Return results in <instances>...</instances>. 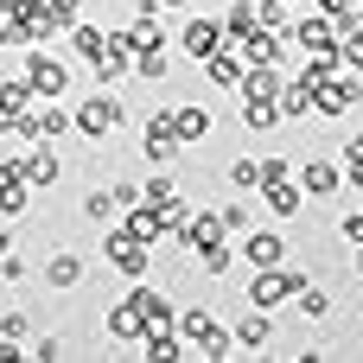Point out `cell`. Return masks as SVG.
Here are the masks:
<instances>
[{"instance_id":"3957f363","label":"cell","mask_w":363,"mask_h":363,"mask_svg":"<svg viewBox=\"0 0 363 363\" xmlns=\"http://www.w3.org/2000/svg\"><path fill=\"white\" fill-rule=\"evenodd\" d=\"M108 268H115V274H128V281H147L153 249H147L134 230H121V236H108Z\"/></svg>"},{"instance_id":"74e56055","label":"cell","mask_w":363,"mask_h":363,"mask_svg":"<svg viewBox=\"0 0 363 363\" xmlns=\"http://www.w3.org/2000/svg\"><path fill=\"white\" fill-rule=\"evenodd\" d=\"M345 185H351V191H363V160H357V166H345Z\"/></svg>"},{"instance_id":"b9f144b4","label":"cell","mask_w":363,"mask_h":363,"mask_svg":"<svg viewBox=\"0 0 363 363\" xmlns=\"http://www.w3.org/2000/svg\"><path fill=\"white\" fill-rule=\"evenodd\" d=\"M153 6H185V0H153Z\"/></svg>"},{"instance_id":"ba28073f","label":"cell","mask_w":363,"mask_h":363,"mask_svg":"<svg viewBox=\"0 0 363 363\" xmlns=\"http://www.w3.org/2000/svg\"><path fill=\"white\" fill-rule=\"evenodd\" d=\"M249 268H281L287 262V236L281 230H255V236H242V249H236Z\"/></svg>"},{"instance_id":"52a82bcc","label":"cell","mask_w":363,"mask_h":363,"mask_svg":"<svg viewBox=\"0 0 363 363\" xmlns=\"http://www.w3.org/2000/svg\"><path fill=\"white\" fill-rule=\"evenodd\" d=\"M140 153H147L153 166H172V153H179V128H172V115H153V121L140 128Z\"/></svg>"},{"instance_id":"f546056e","label":"cell","mask_w":363,"mask_h":363,"mask_svg":"<svg viewBox=\"0 0 363 363\" xmlns=\"http://www.w3.org/2000/svg\"><path fill=\"white\" fill-rule=\"evenodd\" d=\"M198 262H204V274H223V268H230V249L211 242V249H198Z\"/></svg>"},{"instance_id":"60d3db41","label":"cell","mask_w":363,"mask_h":363,"mask_svg":"<svg viewBox=\"0 0 363 363\" xmlns=\"http://www.w3.org/2000/svg\"><path fill=\"white\" fill-rule=\"evenodd\" d=\"M357 281H363V242H357Z\"/></svg>"},{"instance_id":"4dcf8cb0","label":"cell","mask_w":363,"mask_h":363,"mask_svg":"<svg viewBox=\"0 0 363 363\" xmlns=\"http://www.w3.org/2000/svg\"><path fill=\"white\" fill-rule=\"evenodd\" d=\"M230 185H236V191H255V160H236V166H230Z\"/></svg>"},{"instance_id":"e575fe53","label":"cell","mask_w":363,"mask_h":363,"mask_svg":"<svg viewBox=\"0 0 363 363\" xmlns=\"http://www.w3.org/2000/svg\"><path fill=\"white\" fill-rule=\"evenodd\" d=\"M338 230H345V242H363V211H345V223H338Z\"/></svg>"},{"instance_id":"7402d4cb","label":"cell","mask_w":363,"mask_h":363,"mask_svg":"<svg viewBox=\"0 0 363 363\" xmlns=\"http://www.w3.org/2000/svg\"><path fill=\"white\" fill-rule=\"evenodd\" d=\"M77 57L102 70V64H108V32H102V26H77Z\"/></svg>"},{"instance_id":"836d02e7","label":"cell","mask_w":363,"mask_h":363,"mask_svg":"<svg viewBox=\"0 0 363 363\" xmlns=\"http://www.w3.org/2000/svg\"><path fill=\"white\" fill-rule=\"evenodd\" d=\"M217 217H223V236H236V230H242V223H249V211H242V204H223V211H217Z\"/></svg>"},{"instance_id":"7a4b0ae2","label":"cell","mask_w":363,"mask_h":363,"mask_svg":"<svg viewBox=\"0 0 363 363\" xmlns=\"http://www.w3.org/2000/svg\"><path fill=\"white\" fill-rule=\"evenodd\" d=\"M313 108H319V115H351V108H363V77L338 64V70L313 89Z\"/></svg>"},{"instance_id":"5bb4252c","label":"cell","mask_w":363,"mask_h":363,"mask_svg":"<svg viewBox=\"0 0 363 363\" xmlns=\"http://www.w3.org/2000/svg\"><path fill=\"white\" fill-rule=\"evenodd\" d=\"M179 45H185V51H191V57H198V64H204V57H211V51H217V45H223V19H191V26H185V38H179Z\"/></svg>"},{"instance_id":"ac0fdd59","label":"cell","mask_w":363,"mask_h":363,"mask_svg":"<svg viewBox=\"0 0 363 363\" xmlns=\"http://www.w3.org/2000/svg\"><path fill=\"white\" fill-rule=\"evenodd\" d=\"M262 204H268L274 217H300V204H306V191H300L294 179H281V185H262Z\"/></svg>"},{"instance_id":"9c48e42d","label":"cell","mask_w":363,"mask_h":363,"mask_svg":"<svg viewBox=\"0 0 363 363\" xmlns=\"http://www.w3.org/2000/svg\"><path fill=\"white\" fill-rule=\"evenodd\" d=\"M287 45H300V51H332V45H338V26H332L325 13H306L300 26H287Z\"/></svg>"},{"instance_id":"e0dca14e","label":"cell","mask_w":363,"mask_h":363,"mask_svg":"<svg viewBox=\"0 0 363 363\" xmlns=\"http://www.w3.org/2000/svg\"><path fill=\"white\" fill-rule=\"evenodd\" d=\"M172 128H179V147H191V140H204V134H211V108L185 102V108H172Z\"/></svg>"},{"instance_id":"ee69618b","label":"cell","mask_w":363,"mask_h":363,"mask_svg":"<svg viewBox=\"0 0 363 363\" xmlns=\"http://www.w3.org/2000/svg\"><path fill=\"white\" fill-rule=\"evenodd\" d=\"M357 211H363V204H357Z\"/></svg>"},{"instance_id":"30bf717a","label":"cell","mask_w":363,"mask_h":363,"mask_svg":"<svg viewBox=\"0 0 363 363\" xmlns=\"http://www.w3.org/2000/svg\"><path fill=\"white\" fill-rule=\"evenodd\" d=\"M19 172H26V185L38 191V185H57V179H64V160H57L45 140H32V153L19 160Z\"/></svg>"},{"instance_id":"8fae6325","label":"cell","mask_w":363,"mask_h":363,"mask_svg":"<svg viewBox=\"0 0 363 363\" xmlns=\"http://www.w3.org/2000/svg\"><path fill=\"white\" fill-rule=\"evenodd\" d=\"M26 204H32V185H26L19 160H0V217H19Z\"/></svg>"},{"instance_id":"4316f807","label":"cell","mask_w":363,"mask_h":363,"mask_svg":"<svg viewBox=\"0 0 363 363\" xmlns=\"http://www.w3.org/2000/svg\"><path fill=\"white\" fill-rule=\"evenodd\" d=\"M281 179H294L287 160H255V191H262V185H281Z\"/></svg>"},{"instance_id":"2e32d148","label":"cell","mask_w":363,"mask_h":363,"mask_svg":"<svg viewBox=\"0 0 363 363\" xmlns=\"http://www.w3.org/2000/svg\"><path fill=\"white\" fill-rule=\"evenodd\" d=\"M274 121H281V102L262 89H242V128H274Z\"/></svg>"},{"instance_id":"603a6c76","label":"cell","mask_w":363,"mask_h":363,"mask_svg":"<svg viewBox=\"0 0 363 363\" xmlns=\"http://www.w3.org/2000/svg\"><path fill=\"white\" fill-rule=\"evenodd\" d=\"M26 108H32V83H26V77L0 83V128H6L13 115H26Z\"/></svg>"},{"instance_id":"277c9868","label":"cell","mask_w":363,"mask_h":363,"mask_svg":"<svg viewBox=\"0 0 363 363\" xmlns=\"http://www.w3.org/2000/svg\"><path fill=\"white\" fill-rule=\"evenodd\" d=\"M26 83H32V96H64V89H70V64H57L51 51L32 45V57H26Z\"/></svg>"},{"instance_id":"4fadbf2b","label":"cell","mask_w":363,"mask_h":363,"mask_svg":"<svg viewBox=\"0 0 363 363\" xmlns=\"http://www.w3.org/2000/svg\"><path fill=\"white\" fill-rule=\"evenodd\" d=\"M230 338H236V351H262V345H274V319H268L262 306H249V313L236 319V332H230Z\"/></svg>"},{"instance_id":"d6a6232c","label":"cell","mask_w":363,"mask_h":363,"mask_svg":"<svg viewBox=\"0 0 363 363\" xmlns=\"http://www.w3.org/2000/svg\"><path fill=\"white\" fill-rule=\"evenodd\" d=\"M83 217H89V223H108V217H115V198H102V191H96V198L83 204Z\"/></svg>"},{"instance_id":"83f0119b","label":"cell","mask_w":363,"mask_h":363,"mask_svg":"<svg viewBox=\"0 0 363 363\" xmlns=\"http://www.w3.org/2000/svg\"><path fill=\"white\" fill-rule=\"evenodd\" d=\"M19 45H26V19L6 13V19H0V51H19Z\"/></svg>"},{"instance_id":"6da1fadb","label":"cell","mask_w":363,"mask_h":363,"mask_svg":"<svg viewBox=\"0 0 363 363\" xmlns=\"http://www.w3.org/2000/svg\"><path fill=\"white\" fill-rule=\"evenodd\" d=\"M172 325H179V338H185V357H230V351H236V338H230L211 313H179Z\"/></svg>"},{"instance_id":"ffe728a7","label":"cell","mask_w":363,"mask_h":363,"mask_svg":"<svg viewBox=\"0 0 363 363\" xmlns=\"http://www.w3.org/2000/svg\"><path fill=\"white\" fill-rule=\"evenodd\" d=\"M134 300H140V313H147V332H166L179 313H172V300L166 294H153V287H134Z\"/></svg>"},{"instance_id":"484cf974","label":"cell","mask_w":363,"mask_h":363,"mask_svg":"<svg viewBox=\"0 0 363 363\" xmlns=\"http://www.w3.org/2000/svg\"><path fill=\"white\" fill-rule=\"evenodd\" d=\"M242 32H255V0H236L223 13V38H242Z\"/></svg>"},{"instance_id":"d590c367","label":"cell","mask_w":363,"mask_h":363,"mask_svg":"<svg viewBox=\"0 0 363 363\" xmlns=\"http://www.w3.org/2000/svg\"><path fill=\"white\" fill-rule=\"evenodd\" d=\"M32 357H45V363L64 357V338H38V345H32Z\"/></svg>"},{"instance_id":"d4e9b609","label":"cell","mask_w":363,"mask_h":363,"mask_svg":"<svg viewBox=\"0 0 363 363\" xmlns=\"http://www.w3.org/2000/svg\"><path fill=\"white\" fill-rule=\"evenodd\" d=\"M294 306H300L306 319H332V294H325V287H313V281H300V287H294Z\"/></svg>"},{"instance_id":"5b68a950","label":"cell","mask_w":363,"mask_h":363,"mask_svg":"<svg viewBox=\"0 0 363 363\" xmlns=\"http://www.w3.org/2000/svg\"><path fill=\"white\" fill-rule=\"evenodd\" d=\"M306 274H287V268H255V287H249V306H262V313H274L281 300H294V287H300Z\"/></svg>"},{"instance_id":"f1b7e54d","label":"cell","mask_w":363,"mask_h":363,"mask_svg":"<svg viewBox=\"0 0 363 363\" xmlns=\"http://www.w3.org/2000/svg\"><path fill=\"white\" fill-rule=\"evenodd\" d=\"M319 13H325L332 26H351V19H357V0H319Z\"/></svg>"},{"instance_id":"9a60e30c","label":"cell","mask_w":363,"mask_h":363,"mask_svg":"<svg viewBox=\"0 0 363 363\" xmlns=\"http://www.w3.org/2000/svg\"><path fill=\"white\" fill-rule=\"evenodd\" d=\"M204 77H211L217 89H236V83H242V57H236L230 45H217V51L204 57Z\"/></svg>"},{"instance_id":"44dd1931","label":"cell","mask_w":363,"mask_h":363,"mask_svg":"<svg viewBox=\"0 0 363 363\" xmlns=\"http://www.w3.org/2000/svg\"><path fill=\"white\" fill-rule=\"evenodd\" d=\"M332 51H338V64H345V70H357V77H363V26H357V19H351V26H338V45H332Z\"/></svg>"},{"instance_id":"8d00e7d4","label":"cell","mask_w":363,"mask_h":363,"mask_svg":"<svg viewBox=\"0 0 363 363\" xmlns=\"http://www.w3.org/2000/svg\"><path fill=\"white\" fill-rule=\"evenodd\" d=\"M363 160V134H351V140H345V166H357Z\"/></svg>"},{"instance_id":"cb8c5ba5","label":"cell","mask_w":363,"mask_h":363,"mask_svg":"<svg viewBox=\"0 0 363 363\" xmlns=\"http://www.w3.org/2000/svg\"><path fill=\"white\" fill-rule=\"evenodd\" d=\"M45 281H51V287H77V281H83V262H77L70 249H57V255L45 262Z\"/></svg>"},{"instance_id":"8992f818","label":"cell","mask_w":363,"mask_h":363,"mask_svg":"<svg viewBox=\"0 0 363 363\" xmlns=\"http://www.w3.org/2000/svg\"><path fill=\"white\" fill-rule=\"evenodd\" d=\"M77 128H83L89 140H102V134H115V128H121V102H115V96H89V102L77 108Z\"/></svg>"},{"instance_id":"7c38bea8","label":"cell","mask_w":363,"mask_h":363,"mask_svg":"<svg viewBox=\"0 0 363 363\" xmlns=\"http://www.w3.org/2000/svg\"><path fill=\"white\" fill-rule=\"evenodd\" d=\"M338 185H345V166H332V160H306L300 166V191L306 198H332Z\"/></svg>"},{"instance_id":"1f68e13d","label":"cell","mask_w":363,"mask_h":363,"mask_svg":"<svg viewBox=\"0 0 363 363\" xmlns=\"http://www.w3.org/2000/svg\"><path fill=\"white\" fill-rule=\"evenodd\" d=\"M108 198H115V211H134V204H140V185L121 179V185H108Z\"/></svg>"},{"instance_id":"f35d334b","label":"cell","mask_w":363,"mask_h":363,"mask_svg":"<svg viewBox=\"0 0 363 363\" xmlns=\"http://www.w3.org/2000/svg\"><path fill=\"white\" fill-rule=\"evenodd\" d=\"M6 249H13V230H0V255H6Z\"/></svg>"},{"instance_id":"d6986e66","label":"cell","mask_w":363,"mask_h":363,"mask_svg":"<svg viewBox=\"0 0 363 363\" xmlns=\"http://www.w3.org/2000/svg\"><path fill=\"white\" fill-rule=\"evenodd\" d=\"M140 332H147V313H140V300L128 294V300L108 313V338H140Z\"/></svg>"},{"instance_id":"7bdbcfd3","label":"cell","mask_w":363,"mask_h":363,"mask_svg":"<svg viewBox=\"0 0 363 363\" xmlns=\"http://www.w3.org/2000/svg\"><path fill=\"white\" fill-rule=\"evenodd\" d=\"M357 13H363V0H357Z\"/></svg>"},{"instance_id":"ab89813d","label":"cell","mask_w":363,"mask_h":363,"mask_svg":"<svg viewBox=\"0 0 363 363\" xmlns=\"http://www.w3.org/2000/svg\"><path fill=\"white\" fill-rule=\"evenodd\" d=\"M19 6H26V0H0V13H19Z\"/></svg>"}]
</instances>
